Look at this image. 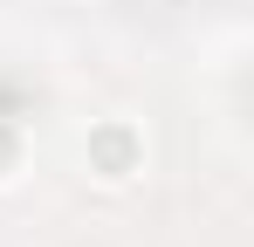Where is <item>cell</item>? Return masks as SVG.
Wrapping results in <instances>:
<instances>
[{"mask_svg": "<svg viewBox=\"0 0 254 247\" xmlns=\"http://www.w3.org/2000/svg\"><path fill=\"white\" fill-rule=\"evenodd\" d=\"M89 158L103 165V179H124L130 158H137V137H130V124H103L96 137H89Z\"/></svg>", "mask_w": 254, "mask_h": 247, "instance_id": "cell-1", "label": "cell"}]
</instances>
